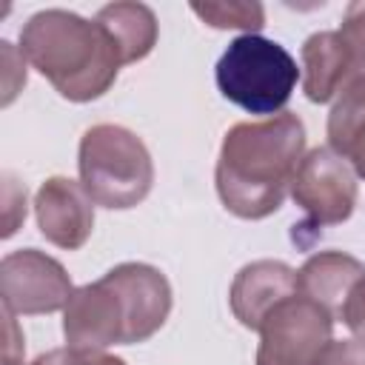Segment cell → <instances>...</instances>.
Returning <instances> with one entry per match:
<instances>
[{"mask_svg":"<svg viewBox=\"0 0 365 365\" xmlns=\"http://www.w3.org/2000/svg\"><path fill=\"white\" fill-rule=\"evenodd\" d=\"M220 94L248 114H282L299 83V66L285 46L262 34H240L214 68Z\"/></svg>","mask_w":365,"mask_h":365,"instance_id":"cell-4","label":"cell"},{"mask_svg":"<svg viewBox=\"0 0 365 365\" xmlns=\"http://www.w3.org/2000/svg\"><path fill=\"white\" fill-rule=\"evenodd\" d=\"M63 336L71 348L91 351L125 345L123 305L114 285L106 277L74 288L68 305L63 308Z\"/></svg>","mask_w":365,"mask_h":365,"instance_id":"cell-9","label":"cell"},{"mask_svg":"<svg viewBox=\"0 0 365 365\" xmlns=\"http://www.w3.org/2000/svg\"><path fill=\"white\" fill-rule=\"evenodd\" d=\"M3 365H6V362H3Z\"/></svg>","mask_w":365,"mask_h":365,"instance_id":"cell-23","label":"cell"},{"mask_svg":"<svg viewBox=\"0 0 365 365\" xmlns=\"http://www.w3.org/2000/svg\"><path fill=\"white\" fill-rule=\"evenodd\" d=\"M297 291H299L297 271L288 262H282V259L248 262L237 271V277L231 282V291H228L231 314L242 328L259 331V325L271 314V308L279 305L282 299L294 297Z\"/></svg>","mask_w":365,"mask_h":365,"instance_id":"cell-11","label":"cell"},{"mask_svg":"<svg viewBox=\"0 0 365 365\" xmlns=\"http://www.w3.org/2000/svg\"><path fill=\"white\" fill-rule=\"evenodd\" d=\"M3 237H11L17 225L26 220V188L11 180V174L3 177Z\"/></svg>","mask_w":365,"mask_h":365,"instance_id":"cell-21","label":"cell"},{"mask_svg":"<svg viewBox=\"0 0 365 365\" xmlns=\"http://www.w3.org/2000/svg\"><path fill=\"white\" fill-rule=\"evenodd\" d=\"M314 365H365V342L359 339H331L314 359Z\"/></svg>","mask_w":365,"mask_h":365,"instance_id":"cell-20","label":"cell"},{"mask_svg":"<svg viewBox=\"0 0 365 365\" xmlns=\"http://www.w3.org/2000/svg\"><path fill=\"white\" fill-rule=\"evenodd\" d=\"M0 51H3V106H9L14 94L26 86V57L9 40L0 43Z\"/></svg>","mask_w":365,"mask_h":365,"instance_id":"cell-19","label":"cell"},{"mask_svg":"<svg viewBox=\"0 0 365 365\" xmlns=\"http://www.w3.org/2000/svg\"><path fill=\"white\" fill-rule=\"evenodd\" d=\"M354 83L351 57L339 31H317L302 43V91L311 103H331Z\"/></svg>","mask_w":365,"mask_h":365,"instance_id":"cell-12","label":"cell"},{"mask_svg":"<svg viewBox=\"0 0 365 365\" xmlns=\"http://www.w3.org/2000/svg\"><path fill=\"white\" fill-rule=\"evenodd\" d=\"M123 305L125 317V345L151 339L171 314V282L168 277L148 262H120L103 274Z\"/></svg>","mask_w":365,"mask_h":365,"instance_id":"cell-8","label":"cell"},{"mask_svg":"<svg viewBox=\"0 0 365 365\" xmlns=\"http://www.w3.org/2000/svg\"><path fill=\"white\" fill-rule=\"evenodd\" d=\"M334 314L305 294H294L271 308L259 325L257 365H314L334 339Z\"/></svg>","mask_w":365,"mask_h":365,"instance_id":"cell-5","label":"cell"},{"mask_svg":"<svg viewBox=\"0 0 365 365\" xmlns=\"http://www.w3.org/2000/svg\"><path fill=\"white\" fill-rule=\"evenodd\" d=\"M339 319L348 325L354 339L365 342V277L354 282V288L345 297V305L339 311Z\"/></svg>","mask_w":365,"mask_h":365,"instance_id":"cell-22","label":"cell"},{"mask_svg":"<svg viewBox=\"0 0 365 365\" xmlns=\"http://www.w3.org/2000/svg\"><path fill=\"white\" fill-rule=\"evenodd\" d=\"M31 365H125V359L108 354V351H91V348H51L40 354Z\"/></svg>","mask_w":365,"mask_h":365,"instance_id":"cell-18","label":"cell"},{"mask_svg":"<svg viewBox=\"0 0 365 365\" xmlns=\"http://www.w3.org/2000/svg\"><path fill=\"white\" fill-rule=\"evenodd\" d=\"M328 148L365 180V80H354L328 114Z\"/></svg>","mask_w":365,"mask_h":365,"instance_id":"cell-15","label":"cell"},{"mask_svg":"<svg viewBox=\"0 0 365 365\" xmlns=\"http://www.w3.org/2000/svg\"><path fill=\"white\" fill-rule=\"evenodd\" d=\"M288 194L305 211L299 228L339 225L356 208V174L328 145H317L302 154Z\"/></svg>","mask_w":365,"mask_h":365,"instance_id":"cell-6","label":"cell"},{"mask_svg":"<svg viewBox=\"0 0 365 365\" xmlns=\"http://www.w3.org/2000/svg\"><path fill=\"white\" fill-rule=\"evenodd\" d=\"M20 51L26 63L71 103L103 97L123 66L106 29L68 9H43L31 14L20 29Z\"/></svg>","mask_w":365,"mask_h":365,"instance_id":"cell-2","label":"cell"},{"mask_svg":"<svg viewBox=\"0 0 365 365\" xmlns=\"http://www.w3.org/2000/svg\"><path fill=\"white\" fill-rule=\"evenodd\" d=\"M77 168L94 205L125 211L140 205L154 185V160L145 143L123 125L100 123L80 137Z\"/></svg>","mask_w":365,"mask_h":365,"instance_id":"cell-3","label":"cell"},{"mask_svg":"<svg viewBox=\"0 0 365 365\" xmlns=\"http://www.w3.org/2000/svg\"><path fill=\"white\" fill-rule=\"evenodd\" d=\"M362 277H365V262H359L356 257L345 251H317L297 271V285L299 294L311 297L314 302L328 308L334 319H339L348 291Z\"/></svg>","mask_w":365,"mask_h":365,"instance_id":"cell-13","label":"cell"},{"mask_svg":"<svg viewBox=\"0 0 365 365\" xmlns=\"http://www.w3.org/2000/svg\"><path fill=\"white\" fill-rule=\"evenodd\" d=\"M336 31L348 48L354 80H365V3H351Z\"/></svg>","mask_w":365,"mask_h":365,"instance_id":"cell-17","label":"cell"},{"mask_svg":"<svg viewBox=\"0 0 365 365\" xmlns=\"http://www.w3.org/2000/svg\"><path fill=\"white\" fill-rule=\"evenodd\" d=\"M302 154L305 125L291 111L231 125L214 168L220 202L240 220L271 217L291 191Z\"/></svg>","mask_w":365,"mask_h":365,"instance_id":"cell-1","label":"cell"},{"mask_svg":"<svg viewBox=\"0 0 365 365\" xmlns=\"http://www.w3.org/2000/svg\"><path fill=\"white\" fill-rule=\"evenodd\" d=\"M191 11L211 29H240L242 34H259V29L265 26V9L248 0L191 3Z\"/></svg>","mask_w":365,"mask_h":365,"instance_id":"cell-16","label":"cell"},{"mask_svg":"<svg viewBox=\"0 0 365 365\" xmlns=\"http://www.w3.org/2000/svg\"><path fill=\"white\" fill-rule=\"evenodd\" d=\"M34 217L46 242L63 251H77L94 231V200L80 180L48 177L34 194Z\"/></svg>","mask_w":365,"mask_h":365,"instance_id":"cell-10","label":"cell"},{"mask_svg":"<svg viewBox=\"0 0 365 365\" xmlns=\"http://www.w3.org/2000/svg\"><path fill=\"white\" fill-rule=\"evenodd\" d=\"M94 20L111 37L123 66L148 57L157 46V14L145 3H108L94 14Z\"/></svg>","mask_w":365,"mask_h":365,"instance_id":"cell-14","label":"cell"},{"mask_svg":"<svg viewBox=\"0 0 365 365\" xmlns=\"http://www.w3.org/2000/svg\"><path fill=\"white\" fill-rule=\"evenodd\" d=\"M71 294L74 285L66 268L37 248H17L0 262L3 308L14 317H40L63 311Z\"/></svg>","mask_w":365,"mask_h":365,"instance_id":"cell-7","label":"cell"}]
</instances>
